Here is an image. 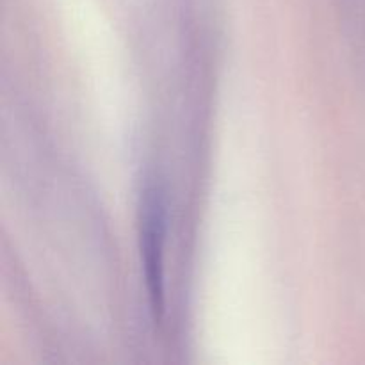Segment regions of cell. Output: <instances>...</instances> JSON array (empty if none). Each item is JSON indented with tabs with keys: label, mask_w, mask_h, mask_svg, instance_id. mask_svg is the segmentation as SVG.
I'll return each instance as SVG.
<instances>
[{
	"label": "cell",
	"mask_w": 365,
	"mask_h": 365,
	"mask_svg": "<svg viewBox=\"0 0 365 365\" xmlns=\"http://www.w3.org/2000/svg\"><path fill=\"white\" fill-rule=\"evenodd\" d=\"M166 198L159 184H146L139 202V250L150 312L155 323H163L166 312L164 287V248H166Z\"/></svg>",
	"instance_id": "obj_1"
}]
</instances>
